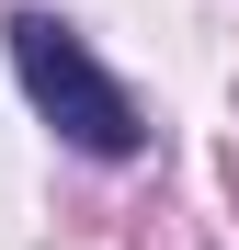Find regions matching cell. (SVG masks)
Here are the masks:
<instances>
[{
    "mask_svg": "<svg viewBox=\"0 0 239 250\" xmlns=\"http://www.w3.org/2000/svg\"><path fill=\"white\" fill-rule=\"evenodd\" d=\"M12 68H23L34 114H46L68 148H91V159H137V137H148V125H137V103L103 80V57L80 46L57 12H23V23H12Z\"/></svg>",
    "mask_w": 239,
    "mask_h": 250,
    "instance_id": "cell-1",
    "label": "cell"
}]
</instances>
